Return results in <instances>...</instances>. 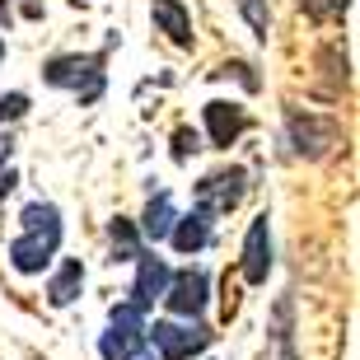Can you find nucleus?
I'll use <instances>...</instances> for the list:
<instances>
[{"mask_svg":"<svg viewBox=\"0 0 360 360\" xmlns=\"http://www.w3.org/2000/svg\"><path fill=\"white\" fill-rule=\"evenodd\" d=\"M80 290H84V267H80V257H70V262H61V271L47 281V304L66 309V304L80 300Z\"/></svg>","mask_w":360,"mask_h":360,"instance_id":"13","label":"nucleus"},{"mask_svg":"<svg viewBox=\"0 0 360 360\" xmlns=\"http://www.w3.org/2000/svg\"><path fill=\"white\" fill-rule=\"evenodd\" d=\"M267 276H271V220L262 211L248 225V234H243V281L248 285H262Z\"/></svg>","mask_w":360,"mask_h":360,"instance_id":"10","label":"nucleus"},{"mask_svg":"<svg viewBox=\"0 0 360 360\" xmlns=\"http://www.w3.org/2000/svg\"><path fill=\"white\" fill-rule=\"evenodd\" d=\"M14 183H19V174H14V169H5V174H0V197H10Z\"/></svg>","mask_w":360,"mask_h":360,"instance_id":"21","label":"nucleus"},{"mask_svg":"<svg viewBox=\"0 0 360 360\" xmlns=\"http://www.w3.org/2000/svg\"><path fill=\"white\" fill-rule=\"evenodd\" d=\"M206 300H211V276H206L201 267L178 271V276L169 281V290H164V304H169V314H178V319H187V323H201V309H206Z\"/></svg>","mask_w":360,"mask_h":360,"instance_id":"7","label":"nucleus"},{"mask_svg":"<svg viewBox=\"0 0 360 360\" xmlns=\"http://www.w3.org/2000/svg\"><path fill=\"white\" fill-rule=\"evenodd\" d=\"M174 220H178V211H174V197L169 192H160V197H150V206H146V215H141V239H169V229H174Z\"/></svg>","mask_w":360,"mask_h":360,"instance_id":"14","label":"nucleus"},{"mask_svg":"<svg viewBox=\"0 0 360 360\" xmlns=\"http://www.w3.org/2000/svg\"><path fill=\"white\" fill-rule=\"evenodd\" d=\"M150 19L160 33H169L174 47H192V14L183 0H150Z\"/></svg>","mask_w":360,"mask_h":360,"instance_id":"11","label":"nucleus"},{"mask_svg":"<svg viewBox=\"0 0 360 360\" xmlns=\"http://www.w3.org/2000/svg\"><path fill=\"white\" fill-rule=\"evenodd\" d=\"M347 5H351V0H304V14L323 24V19H342Z\"/></svg>","mask_w":360,"mask_h":360,"instance_id":"18","label":"nucleus"},{"mask_svg":"<svg viewBox=\"0 0 360 360\" xmlns=\"http://www.w3.org/2000/svg\"><path fill=\"white\" fill-rule=\"evenodd\" d=\"M136 360H155V351H141V356H136Z\"/></svg>","mask_w":360,"mask_h":360,"instance_id":"23","label":"nucleus"},{"mask_svg":"<svg viewBox=\"0 0 360 360\" xmlns=\"http://www.w3.org/2000/svg\"><path fill=\"white\" fill-rule=\"evenodd\" d=\"M28 112V94H5V98H0V122H19Z\"/></svg>","mask_w":360,"mask_h":360,"instance_id":"19","label":"nucleus"},{"mask_svg":"<svg viewBox=\"0 0 360 360\" xmlns=\"http://www.w3.org/2000/svg\"><path fill=\"white\" fill-rule=\"evenodd\" d=\"M10 155H14V136H0V164L10 160Z\"/></svg>","mask_w":360,"mask_h":360,"instance_id":"22","label":"nucleus"},{"mask_svg":"<svg viewBox=\"0 0 360 360\" xmlns=\"http://www.w3.org/2000/svg\"><path fill=\"white\" fill-rule=\"evenodd\" d=\"M211 215H201V211H192V215H178L174 220V229H169V243H174L178 253H201L206 243H211Z\"/></svg>","mask_w":360,"mask_h":360,"instance_id":"12","label":"nucleus"},{"mask_svg":"<svg viewBox=\"0 0 360 360\" xmlns=\"http://www.w3.org/2000/svg\"><path fill=\"white\" fill-rule=\"evenodd\" d=\"M215 342L206 323H146V347H155V360H192Z\"/></svg>","mask_w":360,"mask_h":360,"instance_id":"4","label":"nucleus"},{"mask_svg":"<svg viewBox=\"0 0 360 360\" xmlns=\"http://www.w3.org/2000/svg\"><path fill=\"white\" fill-rule=\"evenodd\" d=\"M337 141H342L337 117L300 112V108H290V112H285V146H290L300 160H323V155H333Z\"/></svg>","mask_w":360,"mask_h":360,"instance_id":"3","label":"nucleus"},{"mask_svg":"<svg viewBox=\"0 0 360 360\" xmlns=\"http://www.w3.org/2000/svg\"><path fill=\"white\" fill-rule=\"evenodd\" d=\"M108 239H112V262H141V257H146V239H141V229H136L127 215L112 220Z\"/></svg>","mask_w":360,"mask_h":360,"instance_id":"15","label":"nucleus"},{"mask_svg":"<svg viewBox=\"0 0 360 360\" xmlns=\"http://www.w3.org/2000/svg\"><path fill=\"white\" fill-rule=\"evenodd\" d=\"M234 5H239V14L248 19L253 38L267 42V38H271V10H267V0H234Z\"/></svg>","mask_w":360,"mask_h":360,"instance_id":"17","label":"nucleus"},{"mask_svg":"<svg viewBox=\"0 0 360 360\" xmlns=\"http://www.w3.org/2000/svg\"><path fill=\"white\" fill-rule=\"evenodd\" d=\"M243 192H248V174H243L239 164L234 169H220V174H206L197 183V211L201 215H229L234 206L243 201Z\"/></svg>","mask_w":360,"mask_h":360,"instance_id":"6","label":"nucleus"},{"mask_svg":"<svg viewBox=\"0 0 360 360\" xmlns=\"http://www.w3.org/2000/svg\"><path fill=\"white\" fill-rule=\"evenodd\" d=\"M192 150H201L197 146V131H192V127H178V131H174V160L187 164V155H192Z\"/></svg>","mask_w":360,"mask_h":360,"instance_id":"20","label":"nucleus"},{"mask_svg":"<svg viewBox=\"0 0 360 360\" xmlns=\"http://www.w3.org/2000/svg\"><path fill=\"white\" fill-rule=\"evenodd\" d=\"M0 61H5V42H0Z\"/></svg>","mask_w":360,"mask_h":360,"instance_id":"24","label":"nucleus"},{"mask_svg":"<svg viewBox=\"0 0 360 360\" xmlns=\"http://www.w3.org/2000/svg\"><path fill=\"white\" fill-rule=\"evenodd\" d=\"M146 347V314L131 304H112L108 309V333L98 337V356L103 360H136Z\"/></svg>","mask_w":360,"mask_h":360,"instance_id":"5","label":"nucleus"},{"mask_svg":"<svg viewBox=\"0 0 360 360\" xmlns=\"http://www.w3.org/2000/svg\"><path fill=\"white\" fill-rule=\"evenodd\" d=\"M248 127H253V117H248L243 103H225V98H211L206 103V136H211V146L229 150Z\"/></svg>","mask_w":360,"mask_h":360,"instance_id":"9","label":"nucleus"},{"mask_svg":"<svg viewBox=\"0 0 360 360\" xmlns=\"http://www.w3.org/2000/svg\"><path fill=\"white\" fill-rule=\"evenodd\" d=\"M108 56L103 52H61V56H47L42 61V80L52 84V89H66L75 94L84 108L98 103L108 89Z\"/></svg>","mask_w":360,"mask_h":360,"instance_id":"2","label":"nucleus"},{"mask_svg":"<svg viewBox=\"0 0 360 360\" xmlns=\"http://www.w3.org/2000/svg\"><path fill=\"white\" fill-rule=\"evenodd\" d=\"M290 319H295V304H290V300H281V304H276V333H271V342H276V360H300Z\"/></svg>","mask_w":360,"mask_h":360,"instance_id":"16","label":"nucleus"},{"mask_svg":"<svg viewBox=\"0 0 360 360\" xmlns=\"http://www.w3.org/2000/svg\"><path fill=\"white\" fill-rule=\"evenodd\" d=\"M169 281H174L169 262H164V257H155V253H146L141 262H136V281H131V300H127V304L141 309V314H150V309H155V300H164Z\"/></svg>","mask_w":360,"mask_h":360,"instance_id":"8","label":"nucleus"},{"mask_svg":"<svg viewBox=\"0 0 360 360\" xmlns=\"http://www.w3.org/2000/svg\"><path fill=\"white\" fill-rule=\"evenodd\" d=\"M19 225H24V234L10 243V267L24 271V276H38L61 248V234H66L61 211H56V201H28Z\"/></svg>","mask_w":360,"mask_h":360,"instance_id":"1","label":"nucleus"}]
</instances>
